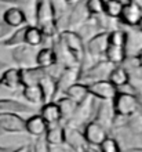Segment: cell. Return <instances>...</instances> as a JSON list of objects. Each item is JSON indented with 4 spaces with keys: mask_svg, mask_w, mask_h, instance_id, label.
<instances>
[{
    "mask_svg": "<svg viewBox=\"0 0 142 152\" xmlns=\"http://www.w3.org/2000/svg\"><path fill=\"white\" fill-rule=\"evenodd\" d=\"M35 21L36 26L43 32L44 37H54L59 33L58 26L55 24V18H54V10H52L51 0H37L35 7Z\"/></svg>",
    "mask_w": 142,
    "mask_h": 152,
    "instance_id": "obj_1",
    "label": "cell"
},
{
    "mask_svg": "<svg viewBox=\"0 0 142 152\" xmlns=\"http://www.w3.org/2000/svg\"><path fill=\"white\" fill-rule=\"evenodd\" d=\"M111 102L113 113L116 116H122V118H130V116L135 115L139 109V101L137 96L128 91L119 90Z\"/></svg>",
    "mask_w": 142,
    "mask_h": 152,
    "instance_id": "obj_2",
    "label": "cell"
},
{
    "mask_svg": "<svg viewBox=\"0 0 142 152\" xmlns=\"http://www.w3.org/2000/svg\"><path fill=\"white\" fill-rule=\"evenodd\" d=\"M58 40L80 64L82 60L84 58V53H86L84 46L86 44H84L83 39L80 37L79 33L76 31H71V29H63L58 33Z\"/></svg>",
    "mask_w": 142,
    "mask_h": 152,
    "instance_id": "obj_3",
    "label": "cell"
},
{
    "mask_svg": "<svg viewBox=\"0 0 142 152\" xmlns=\"http://www.w3.org/2000/svg\"><path fill=\"white\" fill-rule=\"evenodd\" d=\"M82 66L80 65H69L63 66V69L55 77V97H62L73 83L80 82Z\"/></svg>",
    "mask_w": 142,
    "mask_h": 152,
    "instance_id": "obj_4",
    "label": "cell"
},
{
    "mask_svg": "<svg viewBox=\"0 0 142 152\" xmlns=\"http://www.w3.org/2000/svg\"><path fill=\"white\" fill-rule=\"evenodd\" d=\"M87 87H88V93L92 98L101 101H112L116 96V93L119 91L108 79L91 82L87 84Z\"/></svg>",
    "mask_w": 142,
    "mask_h": 152,
    "instance_id": "obj_5",
    "label": "cell"
},
{
    "mask_svg": "<svg viewBox=\"0 0 142 152\" xmlns=\"http://www.w3.org/2000/svg\"><path fill=\"white\" fill-rule=\"evenodd\" d=\"M0 133H25V119L20 113H0Z\"/></svg>",
    "mask_w": 142,
    "mask_h": 152,
    "instance_id": "obj_6",
    "label": "cell"
},
{
    "mask_svg": "<svg viewBox=\"0 0 142 152\" xmlns=\"http://www.w3.org/2000/svg\"><path fill=\"white\" fill-rule=\"evenodd\" d=\"M82 133H83L86 142L88 145H92V147H99L101 142L108 137L106 127H103L97 120H91V122L86 123Z\"/></svg>",
    "mask_w": 142,
    "mask_h": 152,
    "instance_id": "obj_7",
    "label": "cell"
},
{
    "mask_svg": "<svg viewBox=\"0 0 142 152\" xmlns=\"http://www.w3.org/2000/svg\"><path fill=\"white\" fill-rule=\"evenodd\" d=\"M1 21L7 25L8 28L17 29L24 26V25H28V14L22 8L17 7V6H11V7L6 8L3 11Z\"/></svg>",
    "mask_w": 142,
    "mask_h": 152,
    "instance_id": "obj_8",
    "label": "cell"
},
{
    "mask_svg": "<svg viewBox=\"0 0 142 152\" xmlns=\"http://www.w3.org/2000/svg\"><path fill=\"white\" fill-rule=\"evenodd\" d=\"M108 48V32H98L95 36L86 42L84 50L91 58H101L103 57Z\"/></svg>",
    "mask_w": 142,
    "mask_h": 152,
    "instance_id": "obj_9",
    "label": "cell"
},
{
    "mask_svg": "<svg viewBox=\"0 0 142 152\" xmlns=\"http://www.w3.org/2000/svg\"><path fill=\"white\" fill-rule=\"evenodd\" d=\"M12 60L15 61V64L20 65V68H29L35 66V57L36 53L33 51V47H29L26 44H21L17 47H12L11 51Z\"/></svg>",
    "mask_w": 142,
    "mask_h": 152,
    "instance_id": "obj_10",
    "label": "cell"
},
{
    "mask_svg": "<svg viewBox=\"0 0 142 152\" xmlns=\"http://www.w3.org/2000/svg\"><path fill=\"white\" fill-rule=\"evenodd\" d=\"M35 62L36 66L43 69H50L52 66H55L58 64V60H57V54L54 47L52 46H44L40 50H37L35 57Z\"/></svg>",
    "mask_w": 142,
    "mask_h": 152,
    "instance_id": "obj_11",
    "label": "cell"
},
{
    "mask_svg": "<svg viewBox=\"0 0 142 152\" xmlns=\"http://www.w3.org/2000/svg\"><path fill=\"white\" fill-rule=\"evenodd\" d=\"M113 66L114 65H112L108 61H98L97 64L91 65L90 68L87 69L84 72V76H86L87 80H90V83L91 82H97V80L108 79V75H109V72L112 71Z\"/></svg>",
    "mask_w": 142,
    "mask_h": 152,
    "instance_id": "obj_12",
    "label": "cell"
},
{
    "mask_svg": "<svg viewBox=\"0 0 142 152\" xmlns=\"http://www.w3.org/2000/svg\"><path fill=\"white\" fill-rule=\"evenodd\" d=\"M65 144L69 145L72 152H86L87 145H88L84 140L83 133L73 127H65Z\"/></svg>",
    "mask_w": 142,
    "mask_h": 152,
    "instance_id": "obj_13",
    "label": "cell"
},
{
    "mask_svg": "<svg viewBox=\"0 0 142 152\" xmlns=\"http://www.w3.org/2000/svg\"><path fill=\"white\" fill-rule=\"evenodd\" d=\"M0 86L8 88V90H17V88L22 87V82H21V72L20 68H6L1 71L0 75Z\"/></svg>",
    "mask_w": 142,
    "mask_h": 152,
    "instance_id": "obj_14",
    "label": "cell"
},
{
    "mask_svg": "<svg viewBox=\"0 0 142 152\" xmlns=\"http://www.w3.org/2000/svg\"><path fill=\"white\" fill-rule=\"evenodd\" d=\"M142 15V11L139 10L137 6L131 3H124V7L122 10V14L119 17V22L123 25H126V26H130V28H135L137 24H138L139 18Z\"/></svg>",
    "mask_w": 142,
    "mask_h": 152,
    "instance_id": "obj_15",
    "label": "cell"
},
{
    "mask_svg": "<svg viewBox=\"0 0 142 152\" xmlns=\"http://www.w3.org/2000/svg\"><path fill=\"white\" fill-rule=\"evenodd\" d=\"M43 120L48 126H55L59 124V122L62 120L61 118V111H59V107L55 101H48V102H44L40 108V113H39Z\"/></svg>",
    "mask_w": 142,
    "mask_h": 152,
    "instance_id": "obj_16",
    "label": "cell"
},
{
    "mask_svg": "<svg viewBox=\"0 0 142 152\" xmlns=\"http://www.w3.org/2000/svg\"><path fill=\"white\" fill-rule=\"evenodd\" d=\"M48 129V124L43 120V118L37 113V115H32L28 119H25V133H28L31 136L39 138L46 134Z\"/></svg>",
    "mask_w": 142,
    "mask_h": 152,
    "instance_id": "obj_17",
    "label": "cell"
},
{
    "mask_svg": "<svg viewBox=\"0 0 142 152\" xmlns=\"http://www.w3.org/2000/svg\"><path fill=\"white\" fill-rule=\"evenodd\" d=\"M130 79H131V75L128 72V69L124 68L123 65H114L112 68V71L109 72V75H108V80L117 90H120L123 87H127L130 84Z\"/></svg>",
    "mask_w": 142,
    "mask_h": 152,
    "instance_id": "obj_18",
    "label": "cell"
},
{
    "mask_svg": "<svg viewBox=\"0 0 142 152\" xmlns=\"http://www.w3.org/2000/svg\"><path fill=\"white\" fill-rule=\"evenodd\" d=\"M21 72V82H22V87L24 86H31V84H39L46 73L47 69L39 68V66H29V68H20Z\"/></svg>",
    "mask_w": 142,
    "mask_h": 152,
    "instance_id": "obj_19",
    "label": "cell"
},
{
    "mask_svg": "<svg viewBox=\"0 0 142 152\" xmlns=\"http://www.w3.org/2000/svg\"><path fill=\"white\" fill-rule=\"evenodd\" d=\"M31 105L24 104L12 98H0V113H26L31 111Z\"/></svg>",
    "mask_w": 142,
    "mask_h": 152,
    "instance_id": "obj_20",
    "label": "cell"
},
{
    "mask_svg": "<svg viewBox=\"0 0 142 152\" xmlns=\"http://www.w3.org/2000/svg\"><path fill=\"white\" fill-rule=\"evenodd\" d=\"M48 147H58L65 144V127L55 124V126H48L47 132L43 136Z\"/></svg>",
    "mask_w": 142,
    "mask_h": 152,
    "instance_id": "obj_21",
    "label": "cell"
},
{
    "mask_svg": "<svg viewBox=\"0 0 142 152\" xmlns=\"http://www.w3.org/2000/svg\"><path fill=\"white\" fill-rule=\"evenodd\" d=\"M22 96L29 104L33 105H43L46 102L44 100L43 90L39 84H31V86H24L22 87Z\"/></svg>",
    "mask_w": 142,
    "mask_h": 152,
    "instance_id": "obj_22",
    "label": "cell"
},
{
    "mask_svg": "<svg viewBox=\"0 0 142 152\" xmlns=\"http://www.w3.org/2000/svg\"><path fill=\"white\" fill-rule=\"evenodd\" d=\"M44 37L43 32L40 31L36 25H26L25 28V40H24V44L29 46V47H39L42 44L44 43Z\"/></svg>",
    "mask_w": 142,
    "mask_h": 152,
    "instance_id": "obj_23",
    "label": "cell"
},
{
    "mask_svg": "<svg viewBox=\"0 0 142 152\" xmlns=\"http://www.w3.org/2000/svg\"><path fill=\"white\" fill-rule=\"evenodd\" d=\"M65 96L68 98H71L76 102V104H80L83 102L84 100H87L90 97V93H88V87H87L86 83H82V82H76L71 86V87L66 90Z\"/></svg>",
    "mask_w": 142,
    "mask_h": 152,
    "instance_id": "obj_24",
    "label": "cell"
},
{
    "mask_svg": "<svg viewBox=\"0 0 142 152\" xmlns=\"http://www.w3.org/2000/svg\"><path fill=\"white\" fill-rule=\"evenodd\" d=\"M103 57H105V61L111 62L112 65H122L127 58L126 47H117V46H109L108 44V48Z\"/></svg>",
    "mask_w": 142,
    "mask_h": 152,
    "instance_id": "obj_25",
    "label": "cell"
},
{
    "mask_svg": "<svg viewBox=\"0 0 142 152\" xmlns=\"http://www.w3.org/2000/svg\"><path fill=\"white\" fill-rule=\"evenodd\" d=\"M55 102L58 104L59 111H61V118L65 119V120H71L72 119V116L75 115L76 108H77V105H79V104H76L73 100L68 98L66 96L59 97Z\"/></svg>",
    "mask_w": 142,
    "mask_h": 152,
    "instance_id": "obj_26",
    "label": "cell"
},
{
    "mask_svg": "<svg viewBox=\"0 0 142 152\" xmlns=\"http://www.w3.org/2000/svg\"><path fill=\"white\" fill-rule=\"evenodd\" d=\"M25 28H26V25L24 26H21V28H17L14 31L10 32L6 39H3L0 42V46H3V47H17V46H21V44H24V40H25Z\"/></svg>",
    "mask_w": 142,
    "mask_h": 152,
    "instance_id": "obj_27",
    "label": "cell"
},
{
    "mask_svg": "<svg viewBox=\"0 0 142 152\" xmlns=\"http://www.w3.org/2000/svg\"><path fill=\"white\" fill-rule=\"evenodd\" d=\"M123 7H124L123 0H108L103 7V14L111 20H119Z\"/></svg>",
    "mask_w": 142,
    "mask_h": 152,
    "instance_id": "obj_28",
    "label": "cell"
},
{
    "mask_svg": "<svg viewBox=\"0 0 142 152\" xmlns=\"http://www.w3.org/2000/svg\"><path fill=\"white\" fill-rule=\"evenodd\" d=\"M108 44L109 46H117V47H126L127 44V32L124 29L114 28L108 32Z\"/></svg>",
    "mask_w": 142,
    "mask_h": 152,
    "instance_id": "obj_29",
    "label": "cell"
},
{
    "mask_svg": "<svg viewBox=\"0 0 142 152\" xmlns=\"http://www.w3.org/2000/svg\"><path fill=\"white\" fill-rule=\"evenodd\" d=\"M86 10L90 14V17H98L103 14V7L105 3L102 0H84Z\"/></svg>",
    "mask_w": 142,
    "mask_h": 152,
    "instance_id": "obj_30",
    "label": "cell"
},
{
    "mask_svg": "<svg viewBox=\"0 0 142 152\" xmlns=\"http://www.w3.org/2000/svg\"><path fill=\"white\" fill-rule=\"evenodd\" d=\"M36 1L37 0H0L1 4H11V6H17V7L22 8L25 12L26 10L31 8L33 14H35V7H36Z\"/></svg>",
    "mask_w": 142,
    "mask_h": 152,
    "instance_id": "obj_31",
    "label": "cell"
},
{
    "mask_svg": "<svg viewBox=\"0 0 142 152\" xmlns=\"http://www.w3.org/2000/svg\"><path fill=\"white\" fill-rule=\"evenodd\" d=\"M98 148H99V152H122L117 140L109 136L101 142V145H99Z\"/></svg>",
    "mask_w": 142,
    "mask_h": 152,
    "instance_id": "obj_32",
    "label": "cell"
},
{
    "mask_svg": "<svg viewBox=\"0 0 142 152\" xmlns=\"http://www.w3.org/2000/svg\"><path fill=\"white\" fill-rule=\"evenodd\" d=\"M32 152H50L47 142H46V140H44L43 137H39V138H36L35 147H33Z\"/></svg>",
    "mask_w": 142,
    "mask_h": 152,
    "instance_id": "obj_33",
    "label": "cell"
},
{
    "mask_svg": "<svg viewBox=\"0 0 142 152\" xmlns=\"http://www.w3.org/2000/svg\"><path fill=\"white\" fill-rule=\"evenodd\" d=\"M11 31H12V29L8 28L7 25L1 21V18H0V42H1L3 39H6V37L10 35V32H11Z\"/></svg>",
    "mask_w": 142,
    "mask_h": 152,
    "instance_id": "obj_34",
    "label": "cell"
},
{
    "mask_svg": "<svg viewBox=\"0 0 142 152\" xmlns=\"http://www.w3.org/2000/svg\"><path fill=\"white\" fill-rule=\"evenodd\" d=\"M31 147L29 145H21V147H18L17 149H12L11 152H31Z\"/></svg>",
    "mask_w": 142,
    "mask_h": 152,
    "instance_id": "obj_35",
    "label": "cell"
},
{
    "mask_svg": "<svg viewBox=\"0 0 142 152\" xmlns=\"http://www.w3.org/2000/svg\"><path fill=\"white\" fill-rule=\"evenodd\" d=\"M135 60H137V62H138L139 66H142V47L135 53Z\"/></svg>",
    "mask_w": 142,
    "mask_h": 152,
    "instance_id": "obj_36",
    "label": "cell"
},
{
    "mask_svg": "<svg viewBox=\"0 0 142 152\" xmlns=\"http://www.w3.org/2000/svg\"><path fill=\"white\" fill-rule=\"evenodd\" d=\"M128 3L131 4H134V6H137V7L139 8L142 11V0H128Z\"/></svg>",
    "mask_w": 142,
    "mask_h": 152,
    "instance_id": "obj_37",
    "label": "cell"
},
{
    "mask_svg": "<svg viewBox=\"0 0 142 152\" xmlns=\"http://www.w3.org/2000/svg\"><path fill=\"white\" fill-rule=\"evenodd\" d=\"M135 28L138 29L139 32L142 33V15H141V18H139V21H138V24H137V26H135Z\"/></svg>",
    "mask_w": 142,
    "mask_h": 152,
    "instance_id": "obj_38",
    "label": "cell"
},
{
    "mask_svg": "<svg viewBox=\"0 0 142 152\" xmlns=\"http://www.w3.org/2000/svg\"><path fill=\"white\" fill-rule=\"evenodd\" d=\"M12 149L11 148H8V147H1L0 145V152H11Z\"/></svg>",
    "mask_w": 142,
    "mask_h": 152,
    "instance_id": "obj_39",
    "label": "cell"
},
{
    "mask_svg": "<svg viewBox=\"0 0 142 152\" xmlns=\"http://www.w3.org/2000/svg\"><path fill=\"white\" fill-rule=\"evenodd\" d=\"M6 68H7V64H6L4 61H0V72H1L3 69H6Z\"/></svg>",
    "mask_w": 142,
    "mask_h": 152,
    "instance_id": "obj_40",
    "label": "cell"
},
{
    "mask_svg": "<svg viewBox=\"0 0 142 152\" xmlns=\"http://www.w3.org/2000/svg\"><path fill=\"white\" fill-rule=\"evenodd\" d=\"M126 152H142V148H131V149H127Z\"/></svg>",
    "mask_w": 142,
    "mask_h": 152,
    "instance_id": "obj_41",
    "label": "cell"
},
{
    "mask_svg": "<svg viewBox=\"0 0 142 152\" xmlns=\"http://www.w3.org/2000/svg\"><path fill=\"white\" fill-rule=\"evenodd\" d=\"M65 1H69V3H73V1H76V0H65Z\"/></svg>",
    "mask_w": 142,
    "mask_h": 152,
    "instance_id": "obj_42",
    "label": "cell"
},
{
    "mask_svg": "<svg viewBox=\"0 0 142 152\" xmlns=\"http://www.w3.org/2000/svg\"><path fill=\"white\" fill-rule=\"evenodd\" d=\"M102 1H103V3H106V1H108V0H102Z\"/></svg>",
    "mask_w": 142,
    "mask_h": 152,
    "instance_id": "obj_43",
    "label": "cell"
},
{
    "mask_svg": "<svg viewBox=\"0 0 142 152\" xmlns=\"http://www.w3.org/2000/svg\"><path fill=\"white\" fill-rule=\"evenodd\" d=\"M0 8H1V3H0Z\"/></svg>",
    "mask_w": 142,
    "mask_h": 152,
    "instance_id": "obj_44",
    "label": "cell"
},
{
    "mask_svg": "<svg viewBox=\"0 0 142 152\" xmlns=\"http://www.w3.org/2000/svg\"><path fill=\"white\" fill-rule=\"evenodd\" d=\"M31 152H32V149H31Z\"/></svg>",
    "mask_w": 142,
    "mask_h": 152,
    "instance_id": "obj_45",
    "label": "cell"
}]
</instances>
